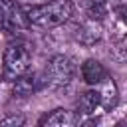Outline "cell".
Wrapping results in <instances>:
<instances>
[{"label": "cell", "mask_w": 127, "mask_h": 127, "mask_svg": "<svg viewBox=\"0 0 127 127\" xmlns=\"http://www.w3.org/2000/svg\"><path fill=\"white\" fill-rule=\"evenodd\" d=\"M103 36V26L99 20H93V18H87L81 20L75 28H73V38L75 42H79L81 46H95Z\"/></svg>", "instance_id": "5"}, {"label": "cell", "mask_w": 127, "mask_h": 127, "mask_svg": "<svg viewBox=\"0 0 127 127\" xmlns=\"http://www.w3.org/2000/svg\"><path fill=\"white\" fill-rule=\"evenodd\" d=\"M38 125H42V127H73V125H79V117L75 111L58 107V109L42 115Z\"/></svg>", "instance_id": "6"}, {"label": "cell", "mask_w": 127, "mask_h": 127, "mask_svg": "<svg viewBox=\"0 0 127 127\" xmlns=\"http://www.w3.org/2000/svg\"><path fill=\"white\" fill-rule=\"evenodd\" d=\"M99 109V91L97 89H87L79 95L77 99V117L79 123L85 119H95V111Z\"/></svg>", "instance_id": "8"}, {"label": "cell", "mask_w": 127, "mask_h": 127, "mask_svg": "<svg viewBox=\"0 0 127 127\" xmlns=\"http://www.w3.org/2000/svg\"><path fill=\"white\" fill-rule=\"evenodd\" d=\"M75 62L69 58V56H64V54H58L54 58L48 60L44 71L40 73L42 75V81L46 87L50 89H64L71 83L73 75H75Z\"/></svg>", "instance_id": "3"}, {"label": "cell", "mask_w": 127, "mask_h": 127, "mask_svg": "<svg viewBox=\"0 0 127 127\" xmlns=\"http://www.w3.org/2000/svg\"><path fill=\"white\" fill-rule=\"evenodd\" d=\"M24 12H26V18L32 26L48 30V28H56V26L65 24L73 16L75 6L71 0H50L46 4L28 6Z\"/></svg>", "instance_id": "1"}, {"label": "cell", "mask_w": 127, "mask_h": 127, "mask_svg": "<svg viewBox=\"0 0 127 127\" xmlns=\"http://www.w3.org/2000/svg\"><path fill=\"white\" fill-rule=\"evenodd\" d=\"M42 85H44L42 75H40V73H30V69H28L26 73H22L20 77L14 79L12 93H14L16 97H30V95L36 93Z\"/></svg>", "instance_id": "7"}, {"label": "cell", "mask_w": 127, "mask_h": 127, "mask_svg": "<svg viewBox=\"0 0 127 127\" xmlns=\"http://www.w3.org/2000/svg\"><path fill=\"white\" fill-rule=\"evenodd\" d=\"M2 64H4L2 77L6 81H14L16 77H20L22 73H26L30 69V64H32V46L26 40L16 38L14 42H10L6 46Z\"/></svg>", "instance_id": "2"}, {"label": "cell", "mask_w": 127, "mask_h": 127, "mask_svg": "<svg viewBox=\"0 0 127 127\" xmlns=\"http://www.w3.org/2000/svg\"><path fill=\"white\" fill-rule=\"evenodd\" d=\"M107 75L109 73H107L105 65L101 62L93 60V58H89V60H85L81 64V77H83V81L87 85H99Z\"/></svg>", "instance_id": "10"}, {"label": "cell", "mask_w": 127, "mask_h": 127, "mask_svg": "<svg viewBox=\"0 0 127 127\" xmlns=\"http://www.w3.org/2000/svg\"><path fill=\"white\" fill-rule=\"evenodd\" d=\"M99 85H101V89H97V91H99V109H103V111H111V109L117 105V101H119V89H117V83H115L113 77L107 75Z\"/></svg>", "instance_id": "9"}, {"label": "cell", "mask_w": 127, "mask_h": 127, "mask_svg": "<svg viewBox=\"0 0 127 127\" xmlns=\"http://www.w3.org/2000/svg\"><path fill=\"white\" fill-rule=\"evenodd\" d=\"M30 28L26 12L14 0H0V30L6 36H20Z\"/></svg>", "instance_id": "4"}, {"label": "cell", "mask_w": 127, "mask_h": 127, "mask_svg": "<svg viewBox=\"0 0 127 127\" xmlns=\"http://www.w3.org/2000/svg\"><path fill=\"white\" fill-rule=\"evenodd\" d=\"M26 123V117L24 115H6V117H2L0 119V125H14V127H18V125H24Z\"/></svg>", "instance_id": "11"}]
</instances>
